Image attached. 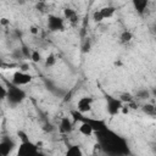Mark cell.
I'll return each instance as SVG.
<instances>
[{"instance_id": "obj_1", "label": "cell", "mask_w": 156, "mask_h": 156, "mask_svg": "<svg viewBox=\"0 0 156 156\" xmlns=\"http://www.w3.org/2000/svg\"><path fill=\"white\" fill-rule=\"evenodd\" d=\"M7 88V94H6V100L9 101V104L11 105H20L26 99V91L15 84H11Z\"/></svg>"}, {"instance_id": "obj_2", "label": "cell", "mask_w": 156, "mask_h": 156, "mask_svg": "<svg viewBox=\"0 0 156 156\" xmlns=\"http://www.w3.org/2000/svg\"><path fill=\"white\" fill-rule=\"evenodd\" d=\"M38 152H39V144L33 143L30 139L27 141H21L17 149V155L20 156H29V155H35Z\"/></svg>"}, {"instance_id": "obj_3", "label": "cell", "mask_w": 156, "mask_h": 156, "mask_svg": "<svg viewBox=\"0 0 156 156\" xmlns=\"http://www.w3.org/2000/svg\"><path fill=\"white\" fill-rule=\"evenodd\" d=\"M123 106V101L119 98H115L111 95L106 96V111L110 116H116L121 112V108Z\"/></svg>"}, {"instance_id": "obj_4", "label": "cell", "mask_w": 156, "mask_h": 156, "mask_svg": "<svg viewBox=\"0 0 156 156\" xmlns=\"http://www.w3.org/2000/svg\"><path fill=\"white\" fill-rule=\"evenodd\" d=\"M48 29L50 32H61L65 29V20L57 15H49L48 16Z\"/></svg>"}, {"instance_id": "obj_5", "label": "cell", "mask_w": 156, "mask_h": 156, "mask_svg": "<svg viewBox=\"0 0 156 156\" xmlns=\"http://www.w3.org/2000/svg\"><path fill=\"white\" fill-rule=\"evenodd\" d=\"M33 77L32 74L24 72V71H16L13 74H12V84L15 85H18V87H22V85H27L32 82Z\"/></svg>"}, {"instance_id": "obj_6", "label": "cell", "mask_w": 156, "mask_h": 156, "mask_svg": "<svg viewBox=\"0 0 156 156\" xmlns=\"http://www.w3.org/2000/svg\"><path fill=\"white\" fill-rule=\"evenodd\" d=\"M91 107H93V98L90 96H83L77 102V111H79L80 113H87L91 111Z\"/></svg>"}, {"instance_id": "obj_7", "label": "cell", "mask_w": 156, "mask_h": 156, "mask_svg": "<svg viewBox=\"0 0 156 156\" xmlns=\"http://www.w3.org/2000/svg\"><path fill=\"white\" fill-rule=\"evenodd\" d=\"M58 130L61 134H68L73 130V123L69 119V117H62L60 119V124H58Z\"/></svg>"}, {"instance_id": "obj_8", "label": "cell", "mask_w": 156, "mask_h": 156, "mask_svg": "<svg viewBox=\"0 0 156 156\" xmlns=\"http://www.w3.org/2000/svg\"><path fill=\"white\" fill-rule=\"evenodd\" d=\"M130 1H132V5H133L134 10H135L139 15H143V13L147 10L149 0H130Z\"/></svg>"}, {"instance_id": "obj_9", "label": "cell", "mask_w": 156, "mask_h": 156, "mask_svg": "<svg viewBox=\"0 0 156 156\" xmlns=\"http://www.w3.org/2000/svg\"><path fill=\"white\" fill-rule=\"evenodd\" d=\"M93 132H94L93 126L87 121L85 117H83L82 123H80V126H79V133L83 134V135H85V136H89V135L93 134Z\"/></svg>"}, {"instance_id": "obj_10", "label": "cell", "mask_w": 156, "mask_h": 156, "mask_svg": "<svg viewBox=\"0 0 156 156\" xmlns=\"http://www.w3.org/2000/svg\"><path fill=\"white\" fill-rule=\"evenodd\" d=\"M13 147V143L9 139L0 141V156H7Z\"/></svg>"}, {"instance_id": "obj_11", "label": "cell", "mask_w": 156, "mask_h": 156, "mask_svg": "<svg viewBox=\"0 0 156 156\" xmlns=\"http://www.w3.org/2000/svg\"><path fill=\"white\" fill-rule=\"evenodd\" d=\"M63 17H65V20H68L71 23H76L78 21V15H77L76 10H73L71 7H66L63 10Z\"/></svg>"}, {"instance_id": "obj_12", "label": "cell", "mask_w": 156, "mask_h": 156, "mask_svg": "<svg viewBox=\"0 0 156 156\" xmlns=\"http://www.w3.org/2000/svg\"><path fill=\"white\" fill-rule=\"evenodd\" d=\"M99 11L101 12L104 20H107V18H111V17L115 15V12H116V7H115V6H111V5H107V6L101 7Z\"/></svg>"}, {"instance_id": "obj_13", "label": "cell", "mask_w": 156, "mask_h": 156, "mask_svg": "<svg viewBox=\"0 0 156 156\" xmlns=\"http://www.w3.org/2000/svg\"><path fill=\"white\" fill-rule=\"evenodd\" d=\"M66 155L67 156H82L83 155V151H82V149L78 145H73V146H69L67 149Z\"/></svg>"}, {"instance_id": "obj_14", "label": "cell", "mask_w": 156, "mask_h": 156, "mask_svg": "<svg viewBox=\"0 0 156 156\" xmlns=\"http://www.w3.org/2000/svg\"><path fill=\"white\" fill-rule=\"evenodd\" d=\"M132 39H133V34H132L129 30H123V32L121 33V35H119V40H121V43H123V44L129 43Z\"/></svg>"}, {"instance_id": "obj_15", "label": "cell", "mask_w": 156, "mask_h": 156, "mask_svg": "<svg viewBox=\"0 0 156 156\" xmlns=\"http://www.w3.org/2000/svg\"><path fill=\"white\" fill-rule=\"evenodd\" d=\"M29 58H30L34 63H38V62H40V60H41V55H40V52H39L38 50H32Z\"/></svg>"}, {"instance_id": "obj_16", "label": "cell", "mask_w": 156, "mask_h": 156, "mask_svg": "<svg viewBox=\"0 0 156 156\" xmlns=\"http://www.w3.org/2000/svg\"><path fill=\"white\" fill-rule=\"evenodd\" d=\"M55 62H56V57L54 54H50L46 56V58H45V66L46 67H52L55 65Z\"/></svg>"}, {"instance_id": "obj_17", "label": "cell", "mask_w": 156, "mask_h": 156, "mask_svg": "<svg viewBox=\"0 0 156 156\" xmlns=\"http://www.w3.org/2000/svg\"><path fill=\"white\" fill-rule=\"evenodd\" d=\"M93 20H94L96 23H100V22L104 21V17H102V15H101V12H100L99 10H96V11L93 13Z\"/></svg>"}, {"instance_id": "obj_18", "label": "cell", "mask_w": 156, "mask_h": 156, "mask_svg": "<svg viewBox=\"0 0 156 156\" xmlns=\"http://www.w3.org/2000/svg\"><path fill=\"white\" fill-rule=\"evenodd\" d=\"M17 136H18V139H20L21 141H27V140H29L28 134H27L26 132H23V130H17Z\"/></svg>"}, {"instance_id": "obj_19", "label": "cell", "mask_w": 156, "mask_h": 156, "mask_svg": "<svg viewBox=\"0 0 156 156\" xmlns=\"http://www.w3.org/2000/svg\"><path fill=\"white\" fill-rule=\"evenodd\" d=\"M6 94H7V88L0 83V100L6 99Z\"/></svg>"}, {"instance_id": "obj_20", "label": "cell", "mask_w": 156, "mask_h": 156, "mask_svg": "<svg viewBox=\"0 0 156 156\" xmlns=\"http://www.w3.org/2000/svg\"><path fill=\"white\" fill-rule=\"evenodd\" d=\"M144 112H145V113L154 115V112H155V107H154V105H145V106H144Z\"/></svg>"}, {"instance_id": "obj_21", "label": "cell", "mask_w": 156, "mask_h": 156, "mask_svg": "<svg viewBox=\"0 0 156 156\" xmlns=\"http://www.w3.org/2000/svg\"><path fill=\"white\" fill-rule=\"evenodd\" d=\"M9 24H10V20L9 18H6V17H1L0 18V26L1 27H6Z\"/></svg>"}, {"instance_id": "obj_22", "label": "cell", "mask_w": 156, "mask_h": 156, "mask_svg": "<svg viewBox=\"0 0 156 156\" xmlns=\"http://www.w3.org/2000/svg\"><path fill=\"white\" fill-rule=\"evenodd\" d=\"M29 32H30L32 34H34V35H35V34H38V33H39V29H38V27L32 26V27L29 28Z\"/></svg>"}, {"instance_id": "obj_23", "label": "cell", "mask_w": 156, "mask_h": 156, "mask_svg": "<svg viewBox=\"0 0 156 156\" xmlns=\"http://www.w3.org/2000/svg\"><path fill=\"white\" fill-rule=\"evenodd\" d=\"M27 69H28V66L27 65H23L22 68H21V71H24V72H27Z\"/></svg>"}, {"instance_id": "obj_24", "label": "cell", "mask_w": 156, "mask_h": 156, "mask_svg": "<svg viewBox=\"0 0 156 156\" xmlns=\"http://www.w3.org/2000/svg\"><path fill=\"white\" fill-rule=\"evenodd\" d=\"M0 28H1V26H0ZM0 30H1V29H0Z\"/></svg>"}]
</instances>
